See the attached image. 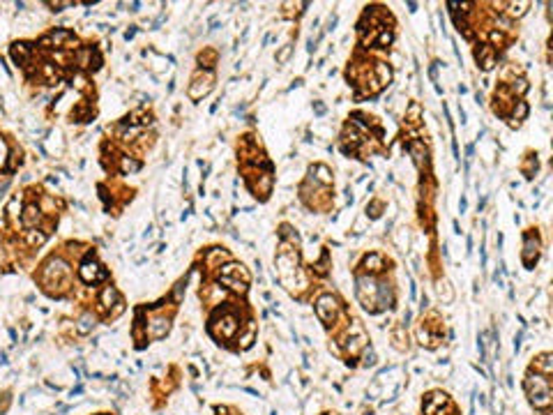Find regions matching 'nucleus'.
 Listing matches in <instances>:
<instances>
[{
    "label": "nucleus",
    "instance_id": "f257e3e1",
    "mask_svg": "<svg viewBox=\"0 0 553 415\" xmlns=\"http://www.w3.org/2000/svg\"><path fill=\"white\" fill-rule=\"evenodd\" d=\"M532 378H535V388H532V385H526L532 406H537V408H546V406L551 404V390H548L546 378H539V376H532Z\"/></svg>",
    "mask_w": 553,
    "mask_h": 415
},
{
    "label": "nucleus",
    "instance_id": "f03ea898",
    "mask_svg": "<svg viewBox=\"0 0 553 415\" xmlns=\"http://www.w3.org/2000/svg\"><path fill=\"white\" fill-rule=\"evenodd\" d=\"M316 314H318L320 321L330 323L332 318H334V314H336V300L332 298V295H323V298H318V305H316Z\"/></svg>",
    "mask_w": 553,
    "mask_h": 415
},
{
    "label": "nucleus",
    "instance_id": "7ed1b4c3",
    "mask_svg": "<svg viewBox=\"0 0 553 415\" xmlns=\"http://www.w3.org/2000/svg\"><path fill=\"white\" fill-rule=\"evenodd\" d=\"M438 295H440V300H443L445 305H450V302L454 300V291L450 289L447 282H438Z\"/></svg>",
    "mask_w": 553,
    "mask_h": 415
},
{
    "label": "nucleus",
    "instance_id": "20e7f679",
    "mask_svg": "<svg viewBox=\"0 0 553 415\" xmlns=\"http://www.w3.org/2000/svg\"><path fill=\"white\" fill-rule=\"evenodd\" d=\"M532 254L537 256V242H532V238H526V251H523V258H526L528 265L532 263Z\"/></svg>",
    "mask_w": 553,
    "mask_h": 415
},
{
    "label": "nucleus",
    "instance_id": "39448f33",
    "mask_svg": "<svg viewBox=\"0 0 553 415\" xmlns=\"http://www.w3.org/2000/svg\"><path fill=\"white\" fill-rule=\"evenodd\" d=\"M291 53H293V46H291V44H286V46L279 51V55H276V62H279V65H284V62L291 58Z\"/></svg>",
    "mask_w": 553,
    "mask_h": 415
},
{
    "label": "nucleus",
    "instance_id": "423d86ee",
    "mask_svg": "<svg viewBox=\"0 0 553 415\" xmlns=\"http://www.w3.org/2000/svg\"><path fill=\"white\" fill-rule=\"evenodd\" d=\"M369 265H374L371 270H383V258L376 256V254H374V256H369V258H367V268H369Z\"/></svg>",
    "mask_w": 553,
    "mask_h": 415
},
{
    "label": "nucleus",
    "instance_id": "0eeeda50",
    "mask_svg": "<svg viewBox=\"0 0 553 415\" xmlns=\"http://www.w3.org/2000/svg\"><path fill=\"white\" fill-rule=\"evenodd\" d=\"M526 7H528V3H519V5H516V3H512V5H510V12L514 14V17H521V14L526 12Z\"/></svg>",
    "mask_w": 553,
    "mask_h": 415
},
{
    "label": "nucleus",
    "instance_id": "6e6552de",
    "mask_svg": "<svg viewBox=\"0 0 553 415\" xmlns=\"http://www.w3.org/2000/svg\"><path fill=\"white\" fill-rule=\"evenodd\" d=\"M364 365H369V367H374L376 365V355H374V351L369 349L367 353H364Z\"/></svg>",
    "mask_w": 553,
    "mask_h": 415
},
{
    "label": "nucleus",
    "instance_id": "1a4fd4ad",
    "mask_svg": "<svg viewBox=\"0 0 553 415\" xmlns=\"http://www.w3.org/2000/svg\"><path fill=\"white\" fill-rule=\"evenodd\" d=\"M528 113V106H526V102H519V111H514V118H523V115Z\"/></svg>",
    "mask_w": 553,
    "mask_h": 415
},
{
    "label": "nucleus",
    "instance_id": "9d476101",
    "mask_svg": "<svg viewBox=\"0 0 553 415\" xmlns=\"http://www.w3.org/2000/svg\"><path fill=\"white\" fill-rule=\"evenodd\" d=\"M90 328H92V325H90V316H83V318H81V325H79V330H81V332H88Z\"/></svg>",
    "mask_w": 553,
    "mask_h": 415
},
{
    "label": "nucleus",
    "instance_id": "9b49d317",
    "mask_svg": "<svg viewBox=\"0 0 553 415\" xmlns=\"http://www.w3.org/2000/svg\"><path fill=\"white\" fill-rule=\"evenodd\" d=\"M390 42H392V35H390V33H383V35H380L378 44H390Z\"/></svg>",
    "mask_w": 553,
    "mask_h": 415
},
{
    "label": "nucleus",
    "instance_id": "f8f14e48",
    "mask_svg": "<svg viewBox=\"0 0 553 415\" xmlns=\"http://www.w3.org/2000/svg\"><path fill=\"white\" fill-rule=\"evenodd\" d=\"M521 349V334H516L514 337V351H519Z\"/></svg>",
    "mask_w": 553,
    "mask_h": 415
}]
</instances>
